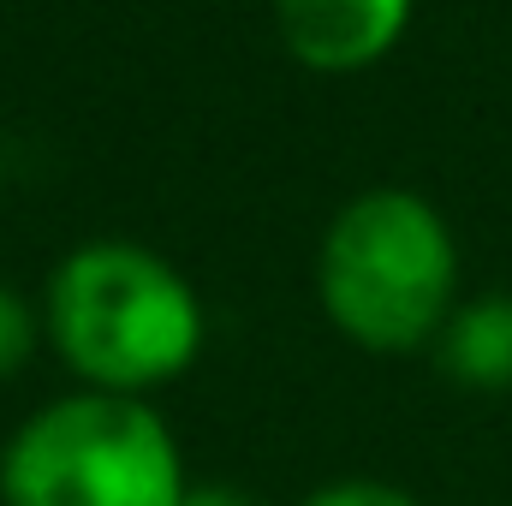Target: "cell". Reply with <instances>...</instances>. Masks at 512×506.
I'll return each mask as SVG.
<instances>
[{
    "mask_svg": "<svg viewBox=\"0 0 512 506\" xmlns=\"http://www.w3.org/2000/svg\"><path fill=\"white\" fill-rule=\"evenodd\" d=\"M42 334L84 387L143 399L203 358L209 316L185 268L161 251L137 239H90L54 262Z\"/></svg>",
    "mask_w": 512,
    "mask_h": 506,
    "instance_id": "1",
    "label": "cell"
},
{
    "mask_svg": "<svg viewBox=\"0 0 512 506\" xmlns=\"http://www.w3.org/2000/svg\"><path fill=\"white\" fill-rule=\"evenodd\" d=\"M316 298L364 352L399 358L435 346L459 304V245L447 215L405 185L358 191L322 233Z\"/></svg>",
    "mask_w": 512,
    "mask_h": 506,
    "instance_id": "2",
    "label": "cell"
},
{
    "mask_svg": "<svg viewBox=\"0 0 512 506\" xmlns=\"http://www.w3.org/2000/svg\"><path fill=\"white\" fill-rule=\"evenodd\" d=\"M185 489L173 423L131 393L78 387L30 411L0 453V506H179Z\"/></svg>",
    "mask_w": 512,
    "mask_h": 506,
    "instance_id": "3",
    "label": "cell"
},
{
    "mask_svg": "<svg viewBox=\"0 0 512 506\" xmlns=\"http://www.w3.org/2000/svg\"><path fill=\"white\" fill-rule=\"evenodd\" d=\"M411 12L417 0H274V30L298 66L346 78L382 66L411 30Z\"/></svg>",
    "mask_w": 512,
    "mask_h": 506,
    "instance_id": "4",
    "label": "cell"
},
{
    "mask_svg": "<svg viewBox=\"0 0 512 506\" xmlns=\"http://www.w3.org/2000/svg\"><path fill=\"white\" fill-rule=\"evenodd\" d=\"M435 364L459 387L507 393L512 387V292H483L471 304H453V316L435 334Z\"/></svg>",
    "mask_w": 512,
    "mask_h": 506,
    "instance_id": "5",
    "label": "cell"
},
{
    "mask_svg": "<svg viewBox=\"0 0 512 506\" xmlns=\"http://www.w3.org/2000/svg\"><path fill=\"white\" fill-rule=\"evenodd\" d=\"M42 340H48L42 334V304H30L18 286H0V381L18 376L36 358Z\"/></svg>",
    "mask_w": 512,
    "mask_h": 506,
    "instance_id": "6",
    "label": "cell"
},
{
    "mask_svg": "<svg viewBox=\"0 0 512 506\" xmlns=\"http://www.w3.org/2000/svg\"><path fill=\"white\" fill-rule=\"evenodd\" d=\"M298 506H423V501L405 495V489H393V483H376V477H346V483L310 489Z\"/></svg>",
    "mask_w": 512,
    "mask_h": 506,
    "instance_id": "7",
    "label": "cell"
},
{
    "mask_svg": "<svg viewBox=\"0 0 512 506\" xmlns=\"http://www.w3.org/2000/svg\"><path fill=\"white\" fill-rule=\"evenodd\" d=\"M179 506H251V495H239V489H227V483H191Z\"/></svg>",
    "mask_w": 512,
    "mask_h": 506,
    "instance_id": "8",
    "label": "cell"
}]
</instances>
